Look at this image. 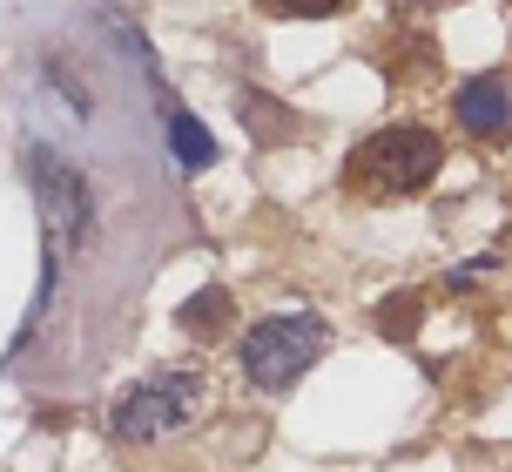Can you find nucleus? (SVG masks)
<instances>
[{
  "label": "nucleus",
  "mask_w": 512,
  "mask_h": 472,
  "mask_svg": "<svg viewBox=\"0 0 512 472\" xmlns=\"http://www.w3.org/2000/svg\"><path fill=\"white\" fill-rule=\"evenodd\" d=\"M438 169H445V142L418 122H391L344 162V183L364 189V196H418Z\"/></svg>",
  "instance_id": "nucleus-1"
},
{
  "label": "nucleus",
  "mask_w": 512,
  "mask_h": 472,
  "mask_svg": "<svg viewBox=\"0 0 512 472\" xmlns=\"http://www.w3.org/2000/svg\"><path fill=\"white\" fill-rule=\"evenodd\" d=\"M223 317H230V290H203L196 304H182V331L209 338V331H223Z\"/></svg>",
  "instance_id": "nucleus-7"
},
{
  "label": "nucleus",
  "mask_w": 512,
  "mask_h": 472,
  "mask_svg": "<svg viewBox=\"0 0 512 472\" xmlns=\"http://www.w3.org/2000/svg\"><path fill=\"white\" fill-rule=\"evenodd\" d=\"M324 344H331V331H324V317L310 311H277L263 317V324H250L243 331V371H250V385H263V392H283V385H297L317 358H324Z\"/></svg>",
  "instance_id": "nucleus-2"
},
{
  "label": "nucleus",
  "mask_w": 512,
  "mask_h": 472,
  "mask_svg": "<svg viewBox=\"0 0 512 472\" xmlns=\"http://www.w3.org/2000/svg\"><path fill=\"white\" fill-rule=\"evenodd\" d=\"M236 115L256 129V142H290V135H297V115H290L283 102H270V95H256V88L236 95Z\"/></svg>",
  "instance_id": "nucleus-6"
},
{
  "label": "nucleus",
  "mask_w": 512,
  "mask_h": 472,
  "mask_svg": "<svg viewBox=\"0 0 512 472\" xmlns=\"http://www.w3.org/2000/svg\"><path fill=\"white\" fill-rule=\"evenodd\" d=\"M384 7H391V14H398V21H418V14H432L438 0H384Z\"/></svg>",
  "instance_id": "nucleus-11"
},
{
  "label": "nucleus",
  "mask_w": 512,
  "mask_h": 472,
  "mask_svg": "<svg viewBox=\"0 0 512 472\" xmlns=\"http://www.w3.org/2000/svg\"><path fill=\"white\" fill-rule=\"evenodd\" d=\"M27 169L41 176V210H48V223H54V236L61 243H81L88 236V189H81V176L68 169V162H54L48 149H27Z\"/></svg>",
  "instance_id": "nucleus-4"
},
{
  "label": "nucleus",
  "mask_w": 512,
  "mask_h": 472,
  "mask_svg": "<svg viewBox=\"0 0 512 472\" xmlns=\"http://www.w3.org/2000/svg\"><path fill=\"white\" fill-rule=\"evenodd\" d=\"M384 331H391V338H398V331H411V324H418V304H405V297H398V304H384V317H378Z\"/></svg>",
  "instance_id": "nucleus-10"
},
{
  "label": "nucleus",
  "mask_w": 512,
  "mask_h": 472,
  "mask_svg": "<svg viewBox=\"0 0 512 472\" xmlns=\"http://www.w3.org/2000/svg\"><path fill=\"white\" fill-rule=\"evenodd\" d=\"M196 412H203V378L196 371H155V378H142L115 398L108 425H115L122 446H149V439H176Z\"/></svg>",
  "instance_id": "nucleus-3"
},
{
  "label": "nucleus",
  "mask_w": 512,
  "mask_h": 472,
  "mask_svg": "<svg viewBox=\"0 0 512 472\" xmlns=\"http://www.w3.org/2000/svg\"><path fill=\"white\" fill-rule=\"evenodd\" d=\"M277 14H297V21H324V14H337L344 0H270Z\"/></svg>",
  "instance_id": "nucleus-9"
},
{
  "label": "nucleus",
  "mask_w": 512,
  "mask_h": 472,
  "mask_svg": "<svg viewBox=\"0 0 512 472\" xmlns=\"http://www.w3.org/2000/svg\"><path fill=\"white\" fill-rule=\"evenodd\" d=\"M169 129H176V156L189 162V169H209V162H216V142L203 135V122H189V115H176Z\"/></svg>",
  "instance_id": "nucleus-8"
},
{
  "label": "nucleus",
  "mask_w": 512,
  "mask_h": 472,
  "mask_svg": "<svg viewBox=\"0 0 512 472\" xmlns=\"http://www.w3.org/2000/svg\"><path fill=\"white\" fill-rule=\"evenodd\" d=\"M452 108H459V129L479 135V142H499L512 129V102H506V88H499V75H472Z\"/></svg>",
  "instance_id": "nucleus-5"
}]
</instances>
